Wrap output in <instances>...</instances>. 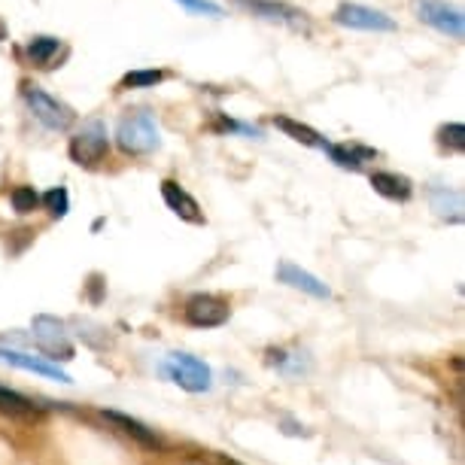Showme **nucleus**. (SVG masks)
<instances>
[{
  "mask_svg": "<svg viewBox=\"0 0 465 465\" xmlns=\"http://www.w3.org/2000/svg\"><path fill=\"white\" fill-rule=\"evenodd\" d=\"M420 19H423L429 28H435L438 34H447L453 40H462L465 37V19L460 10L447 6L444 0H420L417 6Z\"/></svg>",
  "mask_w": 465,
  "mask_h": 465,
  "instance_id": "8",
  "label": "nucleus"
},
{
  "mask_svg": "<svg viewBox=\"0 0 465 465\" xmlns=\"http://www.w3.org/2000/svg\"><path fill=\"white\" fill-rule=\"evenodd\" d=\"M432 198V210L441 219H450V223H460L462 219V195L453 189H432L429 192Z\"/></svg>",
  "mask_w": 465,
  "mask_h": 465,
  "instance_id": "18",
  "label": "nucleus"
},
{
  "mask_svg": "<svg viewBox=\"0 0 465 465\" xmlns=\"http://www.w3.org/2000/svg\"><path fill=\"white\" fill-rule=\"evenodd\" d=\"M70 159L76 164H83V168H94V164H101L107 159L110 153V140H107V128H104V122H89V125H83V131L76 137H70V146H67Z\"/></svg>",
  "mask_w": 465,
  "mask_h": 465,
  "instance_id": "3",
  "label": "nucleus"
},
{
  "mask_svg": "<svg viewBox=\"0 0 465 465\" xmlns=\"http://www.w3.org/2000/svg\"><path fill=\"white\" fill-rule=\"evenodd\" d=\"M234 4L265 22H280L289 25V28H307V13L292 4H283V0H234Z\"/></svg>",
  "mask_w": 465,
  "mask_h": 465,
  "instance_id": "9",
  "label": "nucleus"
},
{
  "mask_svg": "<svg viewBox=\"0 0 465 465\" xmlns=\"http://www.w3.org/2000/svg\"><path fill=\"white\" fill-rule=\"evenodd\" d=\"M10 201H13L15 213H22V216H28V213H34V210H40V195H37V189H34V186H15Z\"/></svg>",
  "mask_w": 465,
  "mask_h": 465,
  "instance_id": "23",
  "label": "nucleus"
},
{
  "mask_svg": "<svg viewBox=\"0 0 465 465\" xmlns=\"http://www.w3.org/2000/svg\"><path fill=\"white\" fill-rule=\"evenodd\" d=\"M0 359H4V362H10V365H15V368H25V371H34V374L52 377V381L70 383V377L61 371L58 365L43 362V359H37V356H28V353H19V350H4V347H0Z\"/></svg>",
  "mask_w": 465,
  "mask_h": 465,
  "instance_id": "15",
  "label": "nucleus"
},
{
  "mask_svg": "<svg viewBox=\"0 0 465 465\" xmlns=\"http://www.w3.org/2000/svg\"><path fill=\"white\" fill-rule=\"evenodd\" d=\"M371 186L377 195L390 198V201H408L414 195V186H411L408 177H401V173H392V171H377L371 173Z\"/></svg>",
  "mask_w": 465,
  "mask_h": 465,
  "instance_id": "16",
  "label": "nucleus"
},
{
  "mask_svg": "<svg viewBox=\"0 0 465 465\" xmlns=\"http://www.w3.org/2000/svg\"><path fill=\"white\" fill-rule=\"evenodd\" d=\"M331 19H335V25H341V28H353V31L392 34L399 28L386 13L371 10V6H362V4H341Z\"/></svg>",
  "mask_w": 465,
  "mask_h": 465,
  "instance_id": "5",
  "label": "nucleus"
},
{
  "mask_svg": "<svg viewBox=\"0 0 465 465\" xmlns=\"http://www.w3.org/2000/svg\"><path fill=\"white\" fill-rule=\"evenodd\" d=\"M22 98L28 101V107L34 113V119L43 122L49 131H67L70 125L76 122V113L67 107V104H61L58 98H52L40 89V85H34L25 80L22 83Z\"/></svg>",
  "mask_w": 465,
  "mask_h": 465,
  "instance_id": "2",
  "label": "nucleus"
},
{
  "mask_svg": "<svg viewBox=\"0 0 465 465\" xmlns=\"http://www.w3.org/2000/svg\"><path fill=\"white\" fill-rule=\"evenodd\" d=\"M34 344L49 359L70 362L74 359V344L64 335V326L55 317H34Z\"/></svg>",
  "mask_w": 465,
  "mask_h": 465,
  "instance_id": "6",
  "label": "nucleus"
},
{
  "mask_svg": "<svg viewBox=\"0 0 465 465\" xmlns=\"http://www.w3.org/2000/svg\"><path fill=\"white\" fill-rule=\"evenodd\" d=\"M164 374H168L177 386H183L186 392H207L210 381H213L210 365L189 353H173L171 362H164Z\"/></svg>",
  "mask_w": 465,
  "mask_h": 465,
  "instance_id": "4",
  "label": "nucleus"
},
{
  "mask_svg": "<svg viewBox=\"0 0 465 465\" xmlns=\"http://www.w3.org/2000/svg\"><path fill=\"white\" fill-rule=\"evenodd\" d=\"M168 80V70H131V74H125L119 80V92H128V89H155L159 83Z\"/></svg>",
  "mask_w": 465,
  "mask_h": 465,
  "instance_id": "19",
  "label": "nucleus"
},
{
  "mask_svg": "<svg viewBox=\"0 0 465 465\" xmlns=\"http://www.w3.org/2000/svg\"><path fill=\"white\" fill-rule=\"evenodd\" d=\"M116 143L125 149L128 155H149L162 146V137H159V125H155L153 113L146 110H137L125 116L116 125Z\"/></svg>",
  "mask_w": 465,
  "mask_h": 465,
  "instance_id": "1",
  "label": "nucleus"
},
{
  "mask_svg": "<svg viewBox=\"0 0 465 465\" xmlns=\"http://www.w3.org/2000/svg\"><path fill=\"white\" fill-rule=\"evenodd\" d=\"M101 417L107 420V423L113 429H119L122 435H128V438H134L137 444H143L149 447V450H159L162 447V438L153 432V429H146L143 423H137V420H131L125 414H119V411H101Z\"/></svg>",
  "mask_w": 465,
  "mask_h": 465,
  "instance_id": "12",
  "label": "nucleus"
},
{
  "mask_svg": "<svg viewBox=\"0 0 465 465\" xmlns=\"http://www.w3.org/2000/svg\"><path fill=\"white\" fill-rule=\"evenodd\" d=\"M0 40H6V28H4V22H0Z\"/></svg>",
  "mask_w": 465,
  "mask_h": 465,
  "instance_id": "26",
  "label": "nucleus"
},
{
  "mask_svg": "<svg viewBox=\"0 0 465 465\" xmlns=\"http://www.w3.org/2000/svg\"><path fill=\"white\" fill-rule=\"evenodd\" d=\"M40 204L49 210L52 219H61V216H67V210H70V195L64 186H55V189H49L46 195H40Z\"/></svg>",
  "mask_w": 465,
  "mask_h": 465,
  "instance_id": "22",
  "label": "nucleus"
},
{
  "mask_svg": "<svg viewBox=\"0 0 465 465\" xmlns=\"http://www.w3.org/2000/svg\"><path fill=\"white\" fill-rule=\"evenodd\" d=\"M438 146L447 149V153H462L465 149V125L450 122V125L438 128Z\"/></svg>",
  "mask_w": 465,
  "mask_h": 465,
  "instance_id": "21",
  "label": "nucleus"
},
{
  "mask_svg": "<svg viewBox=\"0 0 465 465\" xmlns=\"http://www.w3.org/2000/svg\"><path fill=\"white\" fill-rule=\"evenodd\" d=\"M0 414H10L15 420H31V417H40V408L25 396H19V392L0 386Z\"/></svg>",
  "mask_w": 465,
  "mask_h": 465,
  "instance_id": "17",
  "label": "nucleus"
},
{
  "mask_svg": "<svg viewBox=\"0 0 465 465\" xmlns=\"http://www.w3.org/2000/svg\"><path fill=\"white\" fill-rule=\"evenodd\" d=\"M61 52V40L58 37H46V34H40V37H31L28 46H25L19 55H28L31 67H40V70H49L55 67V58Z\"/></svg>",
  "mask_w": 465,
  "mask_h": 465,
  "instance_id": "14",
  "label": "nucleus"
},
{
  "mask_svg": "<svg viewBox=\"0 0 465 465\" xmlns=\"http://www.w3.org/2000/svg\"><path fill=\"white\" fill-rule=\"evenodd\" d=\"M274 125L283 131L286 137L298 140V143H304V146H322V137L311 125H304V122H295V119H289V116H274Z\"/></svg>",
  "mask_w": 465,
  "mask_h": 465,
  "instance_id": "20",
  "label": "nucleus"
},
{
  "mask_svg": "<svg viewBox=\"0 0 465 465\" xmlns=\"http://www.w3.org/2000/svg\"><path fill=\"white\" fill-rule=\"evenodd\" d=\"M219 465H241L238 460H225V456H219V460H216Z\"/></svg>",
  "mask_w": 465,
  "mask_h": 465,
  "instance_id": "25",
  "label": "nucleus"
},
{
  "mask_svg": "<svg viewBox=\"0 0 465 465\" xmlns=\"http://www.w3.org/2000/svg\"><path fill=\"white\" fill-rule=\"evenodd\" d=\"M277 280L292 289H302V292L307 295H317V298H329V286L322 283V280H317L313 274H307V271H302L298 265H292V262H280L277 265Z\"/></svg>",
  "mask_w": 465,
  "mask_h": 465,
  "instance_id": "13",
  "label": "nucleus"
},
{
  "mask_svg": "<svg viewBox=\"0 0 465 465\" xmlns=\"http://www.w3.org/2000/svg\"><path fill=\"white\" fill-rule=\"evenodd\" d=\"M322 149L331 155V162H335L338 168H347V171H362L365 162L377 159V149L362 146V143H322Z\"/></svg>",
  "mask_w": 465,
  "mask_h": 465,
  "instance_id": "11",
  "label": "nucleus"
},
{
  "mask_svg": "<svg viewBox=\"0 0 465 465\" xmlns=\"http://www.w3.org/2000/svg\"><path fill=\"white\" fill-rule=\"evenodd\" d=\"M162 198H164V204H168L171 213H177L180 219H186V223H195V225L204 223V213H201L198 201L192 198L189 192L180 186V183L164 180L162 183Z\"/></svg>",
  "mask_w": 465,
  "mask_h": 465,
  "instance_id": "10",
  "label": "nucleus"
},
{
  "mask_svg": "<svg viewBox=\"0 0 465 465\" xmlns=\"http://www.w3.org/2000/svg\"><path fill=\"white\" fill-rule=\"evenodd\" d=\"M177 4L183 6V10L198 13V15H213V19L223 15V6L213 4V0H177Z\"/></svg>",
  "mask_w": 465,
  "mask_h": 465,
  "instance_id": "24",
  "label": "nucleus"
},
{
  "mask_svg": "<svg viewBox=\"0 0 465 465\" xmlns=\"http://www.w3.org/2000/svg\"><path fill=\"white\" fill-rule=\"evenodd\" d=\"M183 317L195 329H219L228 322L232 311H228V304L216 295H192L186 307H183Z\"/></svg>",
  "mask_w": 465,
  "mask_h": 465,
  "instance_id": "7",
  "label": "nucleus"
}]
</instances>
